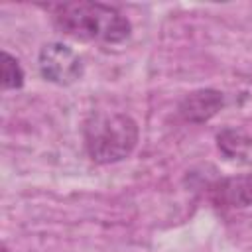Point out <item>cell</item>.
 Segmentation results:
<instances>
[{
  "label": "cell",
  "mask_w": 252,
  "mask_h": 252,
  "mask_svg": "<svg viewBox=\"0 0 252 252\" xmlns=\"http://www.w3.org/2000/svg\"><path fill=\"white\" fill-rule=\"evenodd\" d=\"M85 148L94 163L126 159L140 138L136 120L124 112H93L83 128Z\"/></svg>",
  "instance_id": "cell-2"
},
{
  "label": "cell",
  "mask_w": 252,
  "mask_h": 252,
  "mask_svg": "<svg viewBox=\"0 0 252 252\" xmlns=\"http://www.w3.org/2000/svg\"><path fill=\"white\" fill-rule=\"evenodd\" d=\"M211 197L219 207H230V209L252 207V171L230 175L217 181L211 189Z\"/></svg>",
  "instance_id": "cell-4"
},
{
  "label": "cell",
  "mask_w": 252,
  "mask_h": 252,
  "mask_svg": "<svg viewBox=\"0 0 252 252\" xmlns=\"http://www.w3.org/2000/svg\"><path fill=\"white\" fill-rule=\"evenodd\" d=\"M224 106V94L215 89H199L183 96L179 102V114L195 124L211 120Z\"/></svg>",
  "instance_id": "cell-5"
},
{
  "label": "cell",
  "mask_w": 252,
  "mask_h": 252,
  "mask_svg": "<svg viewBox=\"0 0 252 252\" xmlns=\"http://www.w3.org/2000/svg\"><path fill=\"white\" fill-rule=\"evenodd\" d=\"M24 69L20 65V61L8 53V51H2V89L4 91H16V89H22L24 87Z\"/></svg>",
  "instance_id": "cell-6"
},
{
  "label": "cell",
  "mask_w": 252,
  "mask_h": 252,
  "mask_svg": "<svg viewBox=\"0 0 252 252\" xmlns=\"http://www.w3.org/2000/svg\"><path fill=\"white\" fill-rule=\"evenodd\" d=\"M37 69L45 81L59 87H69L77 83L85 73L81 55L63 41H51L39 49Z\"/></svg>",
  "instance_id": "cell-3"
},
{
  "label": "cell",
  "mask_w": 252,
  "mask_h": 252,
  "mask_svg": "<svg viewBox=\"0 0 252 252\" xmlns=\"http://www.w3.org/2000/svg\"><path fill=\"white\" fill-rule=\"evenodd\" d=\"M55 28L73 39L118 45L132 35L130 20L114 6L100 2H65L49 6Z\"/></svg>",
  "instance_id": "cell-1"
}]
</instances>
